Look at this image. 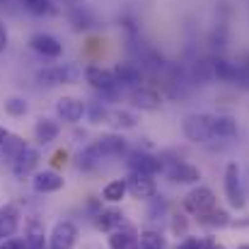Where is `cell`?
Here are the masks:
<instances>
[{
  "label": "cell",
  "instance_id": "6da1fadb",
  "mask_svg": "<svg viewBox=\"0 0 249 249\" xmlns=\"http://www.w3.org/2000/svg\"><path fill=\"white\" fill-rule=\"evenodd\" d=\"M223 189H225V198L230 203V208L242 211L247 206V196H245V186H242V172L237 162H228L223 172Z\"/></svg>",
  "mask_w": 249,
  "mask_h": 249
},
{
  "label": "cell",
  "instance_id": "7a4b0ae2",
  "mask_svg": "<svg viewBox=\"0 0 249 249\" xmlns=\"http://www.w3.org/2000/svg\"><path fill=\"white\" fill-rule=\"evenodd\" d=\"M218 208V196L213 194V189L208 186H194L186 196H184V211L191 213L194 218H203L208 215L211 211Z\"/></svg>",
  "mask_w": 249,
  "mask_h": 249
},
{
  "label": "cell",
  "instance_id": "3957f363",
  "mask_svg": "<svg viewBox=\"0 0 249 249\" xmlns=\"http://www.w3.org/2000/svg\"><path fill=\"white\" fill-rule=\"evenodd\" d=\"M181 133L191 143H208L213 138V116H208V114H189L181 121Z\"/></svg>",
  "mask_w": 249,
  "mask_h": 249
},
{
  "label": "cell",
  "instance_id": "277c9868",
  "mask_svg": "<svg viewBox=\"0 0 249 249\" xmlns=\"http://www.w3.org/2000/svg\"><path fill=\"white\" fill-rule=\"evenodd\" d=\"M162 172L174 184H198V179H201V169L191 162H184V160H172V162L162 160Z\"/></svg>",
  "mask_w": 249,
  "mask_h": 249
},
{
  "label": "cell",
  "instance_id": "5b68a950",
  "mask_svg": "<svg viewBox=\"0 0 249 249\" xmlns=\"http://www.w3.org/2000/svg\"><path fill=\"white\" fill-rule=\"evenodd\" d=\"M128 184V194L138 201H153L158 196V181L150 174H141V172H131L126 177Z\"/></svg>",
  "mask_w": 249,
  "mask_h": 249
},
{
  "label": "cell",
  "instance_id": "8992f818",
  "mask_svg": "<svg viewBox=\"0 0 249 249\" xmlns=\"http://www.w3.org/2000/svg\"><path fill=\"white\" fill-rule=\"evenodd\" d=\"M80 78V71L73 66V63H63V66H51V68H44L36 73V80L41 85H68V83H75Z\"/></svg>",
  "mask_w": 249,
  "mask_h": 249
},
{
  "label": "cell",
  "instance_id": "52a82bcc",
  "mask_svg": "<svg viewBox=\"0 0 249 249\" xmlns=\"http://www.w3.org/2000/svg\"><path fill=\"white\" fill-rule=\"evenodd\" d=\"M78 242V225L73 220H58L49 235V249H73Z\"/></svg>",
  "mask_w": 249,
  "mask_h": 249
},
{
  "label": "cell",
  "instance_id": "ba28073f",
  "mask_svg": "<svg viewBox=\"0 0 249 249\" xmlns=\"http://www.w3.org/2000/svg\"><path fill=\"white\" fill-rule=\"evenodd\" d=\"M56 116H58V121L78 124V121H83V116H87V102L66 94L56 102Z\"/></svg>",
  "mask_w": 249,
  "mask_h": 249
},
{
  "label": "cell",
  "instance_id": "9c48e42d",
  "mask_svg": "<svg viewBox=\"0 0 249 249\" xmlns=\"http://www.w3.org/2000/svg\"><path fill=\"white\" fill-rule=\"evenodd\" d=\"M85 80L92 85L94 89H99L102 94H114L116 87H119L114 71L102 68V66H87V68H85Z\"/></svg>",
  "mask_w": 249,
  "mask_h": 249
},
{
  "label": "cell",
  "instance_id": "30bf717a",
  "mask_svg": "<svg viewBox=\"0 0 249 249\" xmlns=\"http://www.w3.org/2000/svg\"><path fill=\"white\" fill-rule=\"evenodd\" d=\"M128 167H131V172H141V174H150V177H155L158 172H162V158H158V155H150V153H145V150H133V153H128Z\"/></svg>",
  "mask_w": 249,
  "mask_h": 249
},
{
  "label": "cell",
  "instance_id": "8fae6325",
  "mask_svg": "<svg viewBox=\"0 0 249 249\" xmlns=\"http://www.w3.org/2000/svg\"><path fill=\"white\" fill-rule=\"evenodd\" d=\"M29 46H32L39 56H44V58H61V53H63V44H61L53 34H46V32L32 34Z\"/></svg>",
  "mask_w": 249,
  "mask_h": 249
},
{
  "label": "cell",
  "instance_id": "7c38bea8",
  "mask_svg": "<svg viewBox=\"0 0 249 249\" xmlns=\"http://www.w3.org/2000/svg\"><path fill=\"white\" fill-rule=\"evenodd\" d=\"M32 186L36 194H56L66 186V179L56 169H44V172H36L32 177Z\"/></svg>",
  "mask_w": 249,
  "mask_h": 249
},
{
  "label": "cell",
  "instance_id": "4fadbf2b",
  "mask_svg": "<svg viewBox=\"0 0 249 249\" xmlns=\"http://www.w3.org/2000/svg\"><path fill=\"white\" fill-rule=\"evenodd\" d=\"M36 167H39V150L36 148H24L15 160H12V174L17 179H24L29 174H36Z\"/></svg>",
  "mask_w": 249,
  "mask_h": 249
},
{
  "label": "cell",
  "instance_id": "5bb4252c",
  "mask_svg": "<svg viewBox=\"0 0 249 249\" xmlns=\"http://www.w3.org/2000/svg\"><path fill=\"white\" fill-rule=\"evenodd\" d=\"M138 235H141V232H138L133 225L124 223L119 230L109 232L107 245H109V249H133V247H138Z\"/></svg>",
  "mask_w": 249,
  "mask_h": 249
},
{
  "label": "cell",
  "instance_id": "9a60e30c",
  "mask_svg": "<svg viewBox=\"0 0 249 249\" xmlns=\"http://www.w3.org/2000/svg\"><path fill=\"white\" fill-rule=\"evenodd\" d=\"M131 104L141 111H158L162 107V97L150 87H136L131 92Z\"/></svg>",
  "mask_w": 249,
  "mask_h": 249
},
{
  "label": "cell",
  "instance_id": "2e32d148",
  "mask_svg": "<svg viewBox=\"0 0 249 249\" xmlns=\"http://www.w3.org/2000/svg\"><path fill=\"white\" fill-rule=\"evenodd\" d=\"M92 145L97 148V153L102 158H111V155H121L128 150V143L126 138L116 136V133H107V136H99L97 141H92Z\"/></svg>",
  "mask_w": 249,
  "mask_h": 249
},
{
  "label": "cell",
  "instance_id": "e0dca14e",
  "mask_svg": "<svg viewBox=\"0 0 249 249\" xmlns=\"http://www.w3.org/2000/svg\"><path fill=\"white\" fill-rule=\"evenodd\" d=\"M19 208L15 203H5L0 208V237L2 240H10L15 237V232L19 230Z\"/></svg>",
  "mask_w": 249,
  "mask_h": 249
},
{
  "label": "cell",
  "instance_id": "ac0fdd59",
  "mask_svg": "<svg viewBox=\"0 0 249 249\" xmlns=\"http://www.w3.org/2000/svg\"><path fill=\"white\" fill-rule=\"evenodd\" d=\"M124 223H126V215H124L121 208H102V211L94 215V225H97V230H102V232H114V230H119Z\"/></svg>",
  "mask_w": 249,
  "mask_h": 249
},
{
  "label": "cell",
  "instance_id": "d6986e66",
  "mask_svg": "<svg viewBox=\"0 0 249 249\" xmlns=\"http://www.w3.org/2000/svg\"><path fill=\"white\" fill-rule=\"evenodd\" d=\"M61 133V124L56 119H49V116H39L36 124H34V136L41 145H51Z\"/></svg>",
  "mask_w": 249,
  "mask_h": 249
},
{
  "label": "cell",
  "instance_id": "ffe728a7",
  "mask_svg": "<svg viewBox=\"0 0 249 249\" xmlns=\"http://www.w3.org/2000/svg\"><path fill=\"white\" fill-rule=\"evenodd\" d=\"M114 75L119 87H133V89L141 87V68L133 63H119L114 68Z\"/></svg>",
  "mask_w": 249,
  "mask_h": 249
},
{
  "label": "cell",
  "instance_id": "44dd1931",
  "mask_svg": "<svg viewBox=\"0 0 249 249\" xmlns=\"http://www.w3.org/2000/svg\"><path fill=\"white\" fill-rule=\"evenodd\" d=\"M240 131L237 119L230 114H218L213 116V138H235Z\"/></svg>",
  "mask_w": 249,
  "mask_h": 249
},
{
  "label": "cell",
  "instance_id": "7402d4cb",
  "mask_svg": "<svg viewBox=\"0 0 249 249\" xmlns=\"http://www.w3.org/2000/svg\"><path fill=\"white\" fill-rule=\"evenodd\" d=\"M126 194H128L126 179H111V181L102 189V201H107V203H121Z\"/></svg>",
  "mask_w": 249,
  "mask_h": 249
},
{
  "label": "cell",
  "instance_id": "603a6c76",
  "mask_svg": "<svg viewBox=\"0 0 249 249\" xmlns=\"http://www.w3.org/2000/svg\"><path fill=\"white\" fill-rule=\"evenodd\" d=\"M138 121H141L138 114L131 109H111V116H109V124L114 128H136Z\"/></svg>",
  "mask_w": 249,
  "mask_h": 249
},
{
  "label": "cell",
  "instance_id": "cb8c5ba5",
  "mask_svg": "<svg viewBox=\"0 0 249 249\" xmlns=\"http://www.w3.org/2000/svg\"><path fill=\"white\" fill-rule=\"evenodd\" d=\"M138 249H167V237L160 230H143L138 235Z\"/></svg>",
  "mask_w": 249,
  "mask_h": 249
},
{
  "label": "cell",
  "instance_id": "d4e9b609",
  "mask_svg": "<svg viewBox=\"0 0 249 249\" xmlns=\"http://www.w3.org/2000/svg\"><path fill=\"white\" fill-rule=\"evenodd\" d=\"M211 66H213V78H218L223 83H232V78H235V61H228V58L218 56V58L211 61Z\"/></svg>",
  "mask_w": 249,
  "mask_h": 249
},
{
  "label": "cell",
  "instance_id": "484cf974",
  "mask_svg": "<svg viewBox=\"0 0 249 249\" xmlns=\"http://www.w3.org/2000/svg\"><path fill=\"white\" fill-rule=\"evenodd\" d=\"M111 109L107 107V102H87V121L99 126V124H109Z\"/></svg>",
  "mask_w": 249,
  "mask_h": 249
},
{
  "label": "cell",
  "instance_id": "4316f807",
  "mask_svg": "<svg viewBox=\"0 0 249 249\" xmlns=\"http://www.w3.org/2000/svg\"><path fill=\"white\" fill-rule=\"evenodd\" d=\"M198 223H201L203 228H211V230H215V228H228V225H232V220H230V213H228L225 208H215V211H211L208 215L198 218Z\"/></svg>",
  "mask_w": 249,
  "mask_h": 249
},
{
  "label": "cell",
  "instance_id": "83f0119b",
  "mask_svg": "<svg viewBox=\"0 0 249 249\" xmlns=\"http://www.w3.org/2000/svg\"><path fill=\"white\" fill-rule=\"evenodd\" d=\"M44 225H39L36 220H32L27 225V232H24V242H27V249H46V242H44Z\"/></svg>",
  "mask_w": 249,
  "mask_h": 249
},
{
  "label": "cell",
  "instance_id": "f1b7e54d",
  "mask_svg": "<svg viewBox=\"0 0 249 249\" xmlns=\"http://www.w3.org/2000/svg\"><path fill=\"white\" fill-rule=\"evenodd\" d=\"M99 162H102V155L97 153V148H94L92 143H89L83 153L78 155V169H83V172H92V169H97Z\"/></svg>",
  "mask_w": 249,
  "mask_h": 249
},
{
  "label": "cell",
  "instance_id": "f546056e",
  "mask_svg": "<svg viewBox=\"0 0 249 249\" xmlns=\"http://www.w3.org/2000/svg\"><path fill=\"white\" fill-rule=\"evenodd\" d=\"M24 148H27L24 138H19V136L10 133V136H7V141H5V145H2V153H0V155H2V158H7V160L12 162V160H15V158H17V155H19Z\"/></svg>",
  "mask_w": 249,
  "mask_h": 249
},
{
  "label": "cell",
  "instance_id": "4dcf8cb0",
  "mask_svg": "<svg viewBox=\"0 0 249 249\" xmlns=\"http://www.w3.org/2000/svg\"><path fill=\"white\" fill-rule=\"evenodd\" d=\"M232 83L242 89H249V53L242 56L240 61H235V78Z\"/></svg>",
  "mask_w": 249,
  "mask_h": 249
},
{
  "label": "cell",
  "instance_id": "1f68e13d",
  "mask_svg": "<svg viewBox=\"0 0 249 249\" xmlns=\"http://www.w3.org/2000/svg\"><path fill=\"white\" fill-rule=\"evenodd\" d=\"M5 111L10 116H24L29 111V104L24 97H10V99H5Z\"/></svg>",
  "mask_w": 249,
  "mask_h": 249
},
{
  "label": "cell",
  "instance_id": "d6a6232c",
  "mask_svg": "<svg viewBox=\"0 0 249 249\" xmlns=\"http://www.w3.org/2000/svg\"><path fill=\"white\" fill-rule=\"evenodd\" d=\"M22 2L32 15H44L51 10V0H22Z\"/></svg>",
  "mask_w": 249,
  "mask_h": 249
},
{
  "label": "cell",
  "instance_id": "836d02e7",
  "mask_svg": "<svg viewBox=\"0 0 249 249\" xmlns=\"http://www.w3.org/2000/svg\"><path fill=\"white\" fill-rule=\"evenodd\" d=\"M189 220L184 215H172V235H186Z\"/></svg>",
  "mask_w": 249,
  "mask_h": 249
},
{
  "label": "cell",
  "instance_id": "e575fe53",
  "mask_svg": "<svg viewBox=\"0 0 249 249\" xmlns=\"http://www.w3.org/2000/svg\"><path fill=\"white\" fill-rule=\"evenodd\" d=\"M203 242H206L203 237H191V235H189V237H184V240L177 245V249H203Z\"/></svg>",
  "mask_w": 249,
  "mask_h": 249
},
{
  "label": "cell",
  "instance_id": "d590c367",
  "mask_svg": "<svg viewBox=\"0 0 249 249\" xmlns=\"http://www.w3.org/2000/svg\"><path fill=\"white\" fill-rule=\"evenodd\" d=\"M0 249H27V242H24V237H10L0 245Z\"/></svg>",
  "mask_w": 249,
  "mask_h": 249
},
{
  "label": "cell",
  "instance_id": "8d00e7d4",
  "mask_svg": "<svg viewBox=\"0 0 249 249\" xmlns=\"http://www.w3.org/2000/svg\"><path fill=\"white\" fill-rule=\"evenodd\" d=\"M7 44H10V36H7V29H5V24L0 22V53H5Z\"/></svg>",
  "mask_w": 249,
  "mask_h": 249
},
{
  "label": "cell",
  "instance_id": "74e56055",
  "mask_svg": "<svg viewBox=\"0 0 249 249\" xmlns=\"http://www.w3.org/2000/svg\"><path fill=\"white\" fill-rule=\"evenodd\" d=\"M66 158H68V153H66V150H58V153L53 155V165H63Z\"/></svg>",
  "mask_w": 249,
  "mask_h": 249
},
{
  "label": "cell",
  "instance_id": "f35d334b",
  "mask_svg": "<svg viewBox=\"0 0 249 249\" xmlns=\"http://www.w3.org/2000/svg\"><path fill=\"white\" fill-rule=\"evenodd\" d=\"M7 136H10V133H7V131H5V128L0 126V153H2V145H5V141H7Z\"/></svg>",
  "mask_w": 249,
  "mask_h": 249
},
{
  "label": "cell",
  "instance_id": "ab89813d",
  "mask_svg": "<svg viewBox=\"0 0 249 249\" xmlns=\"http://www.w3.org/2000/svg\"><path fill=\"white\" fill-rule=\"evenodd\" d=\"M211 249H225V247H223V245H218V242H213V245H211Z\"/></svg>",
  "mask_w": 249,
  "mask_h": 249
},
{
  "label": "cell",
  "instance_id": "60d3db41",
  "mask_svg": "<svg viewBox=\"0 0 249 249\" xmlns=\"http://www.w3.org/2000/svg\"><path fill=\"white\" fill-rule=\"evenodd\" d=\"M71 2H75V0H71Z\"/></svg>",
  "mask_w": 249,
  "mask_h": 249
}]
</instances>
